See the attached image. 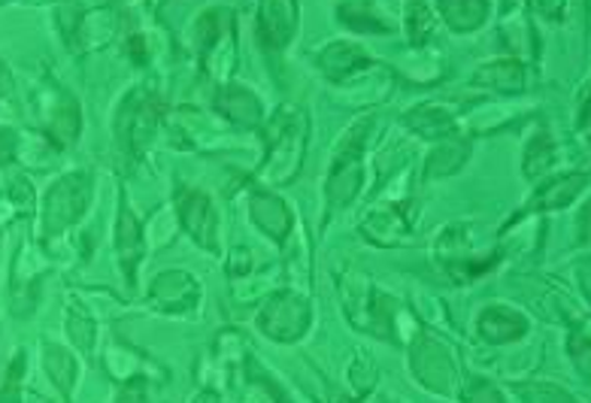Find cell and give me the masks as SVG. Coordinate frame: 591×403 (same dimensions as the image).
Returning a JSON list of instances; mask_svg holds the SVG:
<instances>
[{
    "label": "cell",
    "mask_w": 591,
    "mask_h": 403,
    "mask_svg": "<svg viewBox=\"0 0 591 403\" xmlns=\"http://www.w3.org/2000/svg\"><path fill=\"white\" fill-rule=\"evenodd\" d=\"M461 398H464V403H507L504 394H500L492 382H485V379H468Z\"/></svg>",
    "instance_id": "cell-30"
},
{
    "label": "cell",
    "mask_w": 591,
    "mask_h": 403,
    "mask_svg": "<svg viewBox=\"0 0 591 403\" xmlns=\"http://www.w3.org/2000/svg\"><path fill=\"white\" fill-rule=\"evenodd\" d=\"M194 403H215L213 394H201V398H194Z\"/></svg>",
    "instance_id": "cell-34"
},
{
    "label": "cell",
    "mask_w": 591,
    "mask_h": 403,
    "mask_svg": "<svg viewBox=\"0 0 591 403\" xmlns=\"http://www.w3.org/2000/svg\"><path fill=\"white\" fill-rule=\"evenodd\" d=\"M570 352H574V358L579 361V367L589 374V334L577 331V334L570 336Z\"/></svg>",
    "instance_id": "cell-33"
},
{
    "label": "cell",
    "mask_w": 591,
    "mask_h": 403,
    "mask_svg": "<svg viewBox=\"0 0 591 403\" xmlns=\"http://www.w3.org/2000/svg\"><path fill=\"white\" fill-rule=\"evenodd\" d=\"M215 109H218L225 119L234 121V125H243V128H256L261 116H264L261 100H258L249 88H243V85H225V88H218Z\"/></svg>",
    "instance_id": "cell-12"
},
{
    "label": "cell",
    "mask_w": 591,
    "mask_h": 403,
    "mask_svg": "<svg viewBox=\"0 0 591 403\" xmlns=\"http://www.w3.org/2000/svg\"><path fill=\"white\" fill-rule=\"evenodd\" d=\"M406 31H410V40L425 43L430 37V31H434V15H430V7L425 3H416V7H410V15H406Z\"/></svg>",
    "instance_id": "cell-29"
},
{
    "label": "cell",
    "mask_w": 591,
    "mask_h": 403,
    "mask_svg": "<svg viewBox=\"0 0 591 403\" xmlns=\"http://www.w3.org/2000/svg\"><path fill=\"white\" fill-rule=\"evenodd\" d=\"M158 119H162V104L149 92H131L125 97L119 121H116V134H119L121 146L140 155L149 146V140L155 137Z\"/></svg>",
    "instance_id": "cell-4"
},
{
    "label": "cell",
    "mask_w": 591,
    "mask_h": 403,
    "mask_svg": "<svg viewBox=\"0 0 591 403\" xmlns=\"http://www.w3.org/2000/svg\"><path fill=\"white\" fill-rule=\"evenodd\" d=\"M261 331L280 343H292L297 336H304L309 328V307L307 300L295 292H280L268 300V307L258 316Z\"/></svg>",
    "instance_id": "cell-5"
},
{
    "label": "cell",
    "mask_w": 591,
    "mask_h": 403,
    "mask_svg": "<svg viewBox=\"0 0 591 403\" xmlns=\"http://www.w3.org/2000/svg\"><path fill=\"white\" fill-rule=\"evenodd\" d=\"M524 331H528V322L507 307H488L480 316V334L488 343H510V340H519Z\"/></svg>",
    "instance_id": "cell-17"
},
{
    "label": "cell",
    "mask_w": 591,
    "mask_h": 403,
    "mask_svg": "<svg viewBox=\"0 0 591 403\" xmlns=\"http://www.w3.org/2000/svg\"><path fill=\"white\" fill-rule=\"evenodd\" d=\"M116 15L113 10H95V13H82L76 15V25L68 34V40L73 43V49L80 52H88V49H97L116 34Z\"/></svg>",
    "instance_id": "cell-13"
},
{
    "label": "cell",
    "mask_w": 591,
    "mask_h": 403,
    "mask_svg": "<svg viewBox=\"0 0 591 403\" xmlns=\"http://www.w3.org/2000/svg\"><path fill=\"white\" fill-rule=\"evenodd\" d=\"M319 68H322L331 80H343V76H352V73H358V70L370 68V58H367L362 46L336 40L319 55Z\"/></svg>",
    "instance_id": "cell-14"
},
{
    "label": "cell",
    "mask_w": 591,
    "mask_h": 403,
    "mask_svg": "<svg viewBox=\"0 0 591 403\" xmlns=\"http://www.w3.org/2000/svg\"><path fill=\"white\" fill-rule=\"evenodd\" d=\"M176 213H179L182 228L189 230L203 249H215L218 215H215L213 203H210V198L203 191H182L179 201H176Z\"/></svg>",
    "instance_id": "cell-8"
},
{
    "label": "cell",
    "mask_w": 591,
    "mask_h": 403,
    "mask_svg": "<svg viewBox=\"0 0 591 403\" xmlns=\"http://www.w3.org/2000/svg\"><path fill=\"white\" fill-rule=\"evenodd\" d=\"M194 40H198V52L203 55V61L210 58L213 49L222 46V40H231V13L228 10H210L198 19L194 25Z\"/></svg>",
    "instance_id": "cell-19"
},
{
    "label": "cell",
    "mask_w": 591,
    "mask_h": 403,
    "mask_svg": "<svg viewBox=\"0 0 591 403\" xmlns=\"http://www.w3.org/2000/svg\"><path fill=\"white\" fill-rule=\"evenodd\" d=\"M440 13L449 25L456 27V31H473V27H480L485 22V15H488V3L483 0H444L440 3Z\"/></svg>",
    "instance_id": "cell-23"
},
{
    "label": "cell",
    "mask_w": 591,
    "mask_h": 403,
    "mask_svg": "<svg viewBox=\"0 0 591 403\" xmlns=\"http://www.w3.org/2000/svg\"><path fill=\"white\" fill-rule=\"evenodd\" d=\"M258 37L268 49H285L297 31V3H264L258 10Z\"/></svg>",
    "instance_id": "cell-10"
},
{
    "label": "cell",
    "mask_w": 591,
    "mask_h": 403,
    "mask_svg": "<svg viewBox=\"0 0 591 403\" xmlns=\"http://www.w3.org/2000/svg\"><path fill=\"white\" fill-rule=\"evenodd\" d=\"M410 128L418 131L422 137H428V140H440V137L452 134V128H456V116L444 107V104H425V107L413 109L410 116Z\"/></svg>",
    "instance_id": "cell-20"
},
{
    "label": "cell",
    "mask_w": 591,
    "mask_h": 403,
    "mask_svg": "<svg viewBox=\"0 0 591 403\" xmlns=\"http://www.w3.org/2000/svg\"><path fill=\"white\" fill-rule=\"evenodd\" d=\"M552 164H555V143H552L546 134H540L537 140L528 146V155H524V174L534 179V176L546 174Z\"/></svg>",
    "instance_id": "cell-27"
},
{
    "label": "cell",
    "mask_w": 591,
    "mask_h": 403,
    "mask_svg": "<svg viewBox=\"0 0 591 403\" xmlns=\"http://www.w3.org/2000/svg\"><path fill=\"white\" fill-rule=\"evenodd\" d=\"M367 131H370V121H358V125H352L350 134L343 137V143H340V152H336L331 174H328V201H331V206H346L362 191V152Z\"/></svg>",
    "instance_id": "cell-3"
},
{
    "label": "cell",
    "mask_w": 591,
    "mask_h": 403,
    "mask_svg": "<svg viewBox=\"0 0 591 403\" xmlns=\"http://www.w3.org/2000/svg\"><path fill=\"white\" fill-rule=\"evenodd\" d=\"M586 186H589V176L586 174H567L562 179H552L549 186H543L534 194L531 210H565V206L577 201Z\"/></svg>",
    "instance_id": "cell-16"
},
{
    "label": "cell",
    "mask_w": 591,
    "mask_h": 403,
    "mask_svg": "<svg viewBox=\"0 0 591 403\" xmlns=\"http://www.w3.org/2000/svg\"><path fill=\"white\" fill-rule=\"evenodd\" d=\"M480 85L497 88V92H522L524 88V68L519 61H495V64H485L476 73Z\"/></svg>",
    "instance_id": "cell-21"
},
{
    "label": "cell",
    "mask_w": 591,
    "mask_h": 403,
    "mask_svg": "<svg viewBox=\"0 0 591 403\" xmlns=\"http://www.w3.org/2000/svg\"><path fill=\"white\" fill-rule=\"evenodd\" d=\"M116 403H149V394H146V382L143 379H131L125 389H121L119 401Z\"/></svg>",
    "instance_id": "cell-32"
},
{
    "label": "cell",
    "mask_w": 591,
    "mask_h": 403,
    "mask_svg": "<svg viewBox=\"0 0 591 403\" xmlns=\"http://www.w3.org/2000/svg\"><path fill=\"white\" fill-rule=\"evenodd\" d=\"M471 146L464 140H444L440 149H434L428 158V179H437V176H449L461 170V164L468 158Z\"/></svg>",
    "instance_id": "cell-24"
},
{
    "label": "cell",
    "mask_w": 591,
    "mask_h": 403,
    "mask_svg": "<svg viewBox=\"0 0 591 403\" xmlns=\"http://www.w3.org/2000/svg\"><path fill=\"white\" fill-rule=\"evenodd\" d=\"M143 249H146V237H143V230L137 225L134 213L128 210V206H121L119 215V258H121V268H125V276H128V283H134V270L140 264V258H143Z\"/></svg>",
    "instance_id": "cell-18"
},
{
    "label": "cell",
    "mask_w": 591,
    "mask_h": 403,
    "mask_svg": "<svg viewBox=\"0 0 591 403\" xmlns=\"http://www.w3.org/2000/svg\"><path fill=\"white\" fill-rule=\"evenodd\" d=\"M307 134L309 121L300 107H283L273 112L268 125V158L258 174L268 186H285L295 179L307 152Z\"/></svg>",
    "instance_id": "cell-1"
},
{
    "label": "cell",
    "mask_w": 591,
    "mask_h": 403,
    "mask_svg": "<svg viewBox=\"0 0 591 403\" xmlns=\"http://www.w3.org/2000/svg\"><path fill=\"white\" fill-rule=\"evenodd\" d=\"M46 131L49 140H55L58 146H68L80 134V104L70 95H55L52 109L46 112Z\"/></svg>",
    "instance_id": "cell-15"
},
{
    "label": "cell",
    "mask_w": 591,
    "mask_h": 403,
    "mask_svg": "<svg viewBox=\"0 0 591 403\" xmlns=\"http://www.w3.org/2000/svg\"><path fill=\"white\" fill-rule=\"evenodd\" d=\"M43 352H46V355H43L46 374L52 377V382L58 386V389L64 391V394H70L73 382H76V377H80V364H76V358H73L68 349L52 346V343H46V349Z\"/></svg>",
    "instance_id": "cell-22"
},
{
    "label": "cell",
    "mask_w": 591,
    "mask_h": 403,
    "mask_svg": "<svg viewBox=\"0 0 591 403\" xmlns=\"http://www.w3.org/2000/svg\"><path fill=\"white\" fill-rule=\"evenodd\" d=\"M410 364H413V374H416V379L425 389L440 391V394H449V391L456 389V361H452V355L446 352V346H440L434 336H418Z\"/></svg>",
    "instance_id": "cell-6"
},
{
    "label": "cell",
    "mask_w": 591,
    "mask_h": 403,
    "mask_svg": "<svg viewBox=\"0 0 591 403\" xmlns=\"http://www.w3.org/2000/svg\"><path fill=\"white\" fill-rule=\"evenodd\" d=\"M15 152H19V137H15V131L13 128H0V167L15 162Z\"/></svg>",
    "instance_id": "cell-31"
},
{
    "label": "cell",
    "mask_w": 591,
    "mask_h": 403,
    "mask_svg": "<svg viewBox=\"0 0 591 403\" xmlns=\"http://www.w3.org/2000/svg\"><path fill=\"white\" fill-rule=\"evenodd\" d=\"M68 334L70 340L76 343V349L88 352L92 349V343H95V322H92V316L85 312L80 300H70L68 307Z\"/></svg>",
    "instance_id": "cell-26"
},
{
    "label": "cell",
    "mask_w": 591,
    "mask_h": 403,
    "mask_svg": "<svg viewBox=\"0 0 591 403\" xmlns=\"http://www.w3.org/2000/svg\"><path fill=\"white\" fill-rule=\"evenodd\" d=\"M198 297H201L198 280L186 270H167L155 280L152 292H149L152 307L162 309V312H186V309L198 307Z\"/></svg>",
    "instance_id": "cell-7"
},
{
    "label": "cell",
    "mask_w": 591,
    "mask_h": 403,
    "mask_svg": "<svg viewBox=\"0 0 591 403\" xmlns=\"http://www.w3.org/2000/svg\"><path fill=\"white\" fill-rule=\"evenodd\" d=\"M413 203H401V206H389V210H379L367 222H364V234L379 246H398L406 240V234L413 228Z\"/></svg>",
    "instance_id": "cell-11"
},
{
    "label": "cell",
    "mask_w": 591,
    "mask_h": 403,
    "mask_svg": "<svg viewBox=\"0 0 591 403\" xmlns=\"http://www.w3.org/2000/svg\"><path fill=\"white\" fill-rule=\"evenodd\" d=\"M88 203H92V176L85 170L61 176L46 194V203H43L46 234L55 237V234H64L68 228H73L82 218V213L88 210Z\"/></svg>",
    "instance_id": "cell-2"
},
{
    "label": "cell",
    "mask_w": 591,
    "mask_h": 403,
    "mask_svg": "<svg viewBox=\"0 0 591 403\" xmlns=\"http://www.w3.org/2000/svg\"><path fill=\"white\" fill-rule=\"evenodd\" d=\"M336 13H340V19H343L346 25L362 31V34L364 31H367V34H386V31H389V25H386L377 15V10H374V3H340Z\"/></svg>",
    "instance_id": "cell-25"
},
{
    "label": "cell",
    "mask_w": 591,
    "mask_h": 403,
    "mask_svg": "<svg viewBox=\"0 0 591 403\" xmlns=\"http://www.w3.org/2000/svg\"><path fill=\"white\" fill-rule=\"evenodd\" d=\"M249 215H252V222H256L258 228L264 230L268 237H273L276 242H283L292 228H295V215L292 210L285 206V201H280L276 194H270V191H256L252 198H249Z\"/></svg>",
    "instance_id": "cell-9"
},
{
    "label": "cell",
    "mask_w": 591,
    "mask_h": 403,
    "mask_svg": "<svg viewBox=\"0 0 591 403\" xmlns=\"http://www.w3.org/2000/svg\"><path fill=\"white\" fill-rule=\"evenodd\" d=\"M516 391L524 403H577L567 391L549 386V382H531V386H519Z\"/></svg>",
    "instance_id": "cell-28"
}]
</instances>
